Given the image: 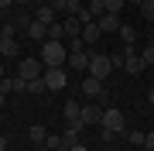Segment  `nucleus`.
<instances>
[{
	"label": "nucleus",
	"instance_id": "obj_6",
	"mask_svg": "<svg viewBox=\"0 0 154 151\" xmlns=\"http://www.w3.org/2000/svg\"><path fill=\"white\" fill-rule=\"evenodd\" d=\"M82 96H89V100H96V96H99V103H106L103 79H96V76H86V79H82Z\"/></svg>",
	"mask_w": 154,
	"mask_h": 151
},
{
	"label": "nucleus",
	"instance_id": "obj_41",
	"mask_svg": "<svg viewBox=\"0 0 154 151\" xmlns=\"http://www.w3.org/2000/svg\"><path fill=\"white\" fill-rule=\"evenodd\" d=\"M34 4H48V0H34Z\"/></svg>",
	"mask_w": 154,
	"mask_h": 151
},
{
	"label": "nucleus",
	"instance_id": "obj_36",
	"mask_svg": "<svg viewBox=\"0 0 154 151\" xmlns=\"http://www.w3.org/2000/svg\"><path fill=\"white\" fill-rule=\"evenodd\" d=\"M72 151H86V144H72Z\"/></svg>",
	"mask_w": 154,
	"mask_h": 151
},
{
	"label": "nucleus",
	"instance_id": "obj_35",
	"mask_svg": "<svg viewBox=\"0 0 154 151\" xmlns=\"http://www.w3.org/2000/svg\"><path fill=\"white\" fill-rule=\"evenodd\" d=\"M0 151H7V137L4 134H0Z\"/></svg>",
	"mask_w": 154,
	"mask_h": 151
},
{
	"label": "nucleus",
	"instance_id": "obj_28",
	"mask_svg": "<svg viewBox=\"0 0 154 151\" xmlns=\"http://www.w3.org/2000/svg\"><path fill=\"white\" fill-rule=\"evenodd\" d=\"M140 58H144V65H154V41L147 48H140Z\"/></svg>",
	"mask_w": 154,
	"mask_h": 151
},
{
	"label": "nucleus",
	"instance_id": "obj_3",
	"mask_svg": "<svg viewBox=\"0 0 154 151\" xmlns=\"http://www.w3.org/2000/svg\"><path fill=\"white\" fill-rule=\"evenodd\" d=\"M110 72H113V62H110V55H106V52H93V55H89V76L106 79Z\"/></svg>",
	"mask_w": 154,
	"mask_h": 151
},
{
	"label": "nucleus",
	"instance_id": "obj_11",
	"mask_svg": "<svg viewBox=\"0 0 154 151\" xmlns=\"http://www.w3.org/2000/svg\"><path fill=\"white\" fill-rule=\"evenodd\" d=\"M69 65L75 72H89V52H69Z\"/></svg>",
	"mask_w": 154,
	"mask_h": 151
},
{
	"label": "nucleus",
	"instance_id": "obj_30",
	"mask_svg": "<svg viewBox=\"0 0 154 151\" xmlns=\"http://www.w3.org/2000/svg\"><path fill=\"white\" fill-rule=\"evenodd\" d=\"M110 62H113V69H120L127 58H123V52H113V55H110Z\"/></svg>",
	"mask_w": 154,
	"mask_h": 151
},
{
	"label": "nucleus",
	"instance_id": "obj_34",
	"mask_svg": "<svg viewBox=\"0 0 154 151\" xmlns=\"http://www.w3.org/2000/svg\"><path fill=\"white\" fill-rule=\"evenodd\" d=\"M4 106H7V93H0V110H4Z\"/></svg>",
	"mask_w": 154,
	"mask_h": 151
},
{
	"label": "nucleus",
	"instance_id": "obj_10",
	"mask_svg": "<svg viewBox=\"0 0 154 151\" xmlns=\"http://www.w3.org/2000/svg\"><path fill=\"white\" fill-rule=\"evenodd\" d=\"M99 38H103V31H99V24H96V21H89V24H82V41H86V48H93V45H99Z\"/></svg>",
	"mask_w": 154,
	"mask_h": 151
},
{
	"label": "nucleus",
	"instance_id": "obj_39",
	"mask_svg": "<svg viewBox=\"0 0 154 151\" xmlns=\"http://www.w3.org/2000/svg\"><path fill=\"white\" fill-rule=\"evenodd\" d=\"M127 4H137V7H140V4H144V0H127Z\"/></svg>",
	"mask_w": 154,
	"mask_h": 151
},
{
	"label": "nucleus",
	"instance_id": "obj_14",
	"mask_svg": "<svg viewBox=\"0 0 154 151\" xmlns=\"http://www.w3.org/2000/svg\"><path fill=\"white\" fill-rule=\"evenodd\" d=\"M55 11H51L48 4H38V11H34V21H45V24H55Z\"/></svg>",
	"mask_w": 154,
	"mask_h": 151
},
{
	"label": "nucleus",
	"instance_id": "obj_8",
	"mask_svg": "<svg viewBox=\"0 0 154 151\" xmlns=\"http://www.w3.org/2000/svg\"><path fill=\"white\" fill-rule=\"evenodd\" d=\"M0 93H28V79H21V76H4V79H0Z\"/></svg>",
	"mask_w": 154,
	"mask_h": 151
},
{
	"label": "nucleus",
	"instance_id": "obj_24",
	"mask_svg": "<svg viewBox=\"0 0 154 151\" xmlns=\"http://www.w3.org/2000/svg\"><path fill=\"white\" fill-rule=\"evenodd\" d=\"M89 14H93V17H103L106 14V0H93V4H89Z\"/></svg>",
	"mask_w": 154,
	"mask_h": 151
},
{
	"label": "nucleus",
	"instance_id": "obj_26",
	"mask_svg": "<svg viewBox=\"0 0 154 151\" xmlns=\"http://www.w3.org/2000/svg\"><path fill=\"white\" fill-rule=\"evenodd\" d=\"M48 7L55 14H69V0H48Z\"/></svg>",
	"mask_w": 154,
	"mask_h": 151
},
{
	"label": "nucleus",
	"instance_id": "obj_25",
	"mask_svg": "<svg viewBox=\"0 0 154 151\" xmlns=\"http://www.w3.org/2000/svg\"><path fill=\"white\" fill-rule=\"evenodd\" d=\"M45 90H48V86H45V76H41V79H31V83H28V93H34V96L45 93Z\"/></svg>",
	"mask_w": 154,
	"mask_h": 151
},
{
	"label": "nucleus",
	"instance_id": "obj_12",
	"mask_svg": "<svg viewBox=\"0 0 154 151\" xmlns=\"http://www.w3.org/2000/svg\"><path fill=\"white\" fill-rule=\"evenodd\" d=\"M28 38H34V41H48V24H45V21H31V24H28Z\"/></svg>",
	"mask_w": 154,
	"mask_h": 151
},
{
	"label": "nucleus",
	"instance_id": "obj_5",
	"mask_svg": "<svg viewBox=\"0 0 154 151\" xmlns=\"http://www.w3.org/2000/svg\"><path fill=\"white\" fill-rule=\"evenodd\" d=\"M65 83H69V72H65V65L45 69V86H48V90H65Z\"/></svg>",
	"mask_w": 154,
	"mask_h": 151
},
{
	"label": "nucleus",
	"instance_id": "obj_13",
	"mask_svg": "<svg viewBox=\"0 0 154 151\" xmlns=\"http://www.w3.org/2000/svg\"><path fill=\"white\" fill-rule=\"evenodd\" d=\"M62 28H65V38H82V21L79 17H65Z\"/></svg>",
	"mask_w": 154,
	"mask_h": 151
},
{
	"label": "nucleus",
	"instance_id": "obj_29",
	"mask_svg": "<svg viewBox=\"0 0 154 151\" xmlns=\"http://www.w3.org/2000/svg\"><path fill=\"white\" fill-rule=\"evenodd\" d=\"M127 0H106V14H120Z\"/></svg>",
	"mask_w": 154,
	"mask_h": 151
},
{
	"label": "nucleus",
	"instance_id": "obj_18",
	"mask_svg": "<svg viewBox=\"0 0 154 151\" xmlns=\"http://www.w3.org/2000/svg\"><path fill=\"white\" fill-rule=\"evenodd\" d=\"M28 137L34 141V144H45V141H48V131H45L41 124H34V127H28Z\"/></svg>",
	"mask_w": 154,
	"mask_h": 151
},
{
	"label": "nucleus",
	"instance_id": "obj_23",
	"mask_svg": "<svg viewBox=\"0 0 154 151\" xmlns=\"http://www.w3.org/2000/svg\"><path fill=\"white\" fill-rule=\"evenodd\" d=\"M144 137L147 134H140V131H127V141H130L134 148H144Z\"/></svg>",
	"mask_w": 154,
	"mask_h": 151
},
{
	"label": "nucleus",
	"instance_id": "obj_37",
	"mask_svg": "<svg viewBox=\"0 0 154 151\" xmlns=\"http://www.w3.org/2000/svg\"><path fill=\"white\" fill-rule=\"evenodd\" d=\"M147 100H151V103H154V86H151V93H147Z\"/></svg>",
	"mask_w": 154,
	"mask_h": 151
},
{
	"label": "nucleus",
	"instance_id": "obj_4",
	"mask_svg": "<svg viewBox=\"0 0 154 151\" xmlns=\"http://www.w3.org/2000/svg\"><path fill=\"white\" fill-rule=\"evenodd\" d=\"M17 76L28 79V83H31V79H41V76H45L41 58H21V62H17Z\"/></svg>",
	"mask_w": 154,
	"mask_h": 151
},
{
	"label": "nucleus",
	"instance_id": "obj_42",
	"mask_svg": "<svg viewBox=\"0 0 154 151\" xmlns=\"http://www.w3.org/2000/svg\"><path fill=\"white\" fill-rule=\"evenodd\" d=\"M140 151H147V148H140Z\"/></svg>",
	"mask_w": 154,
	"mask_h": 151
},
{
	"label": "nucleus",
	"instance_id": "obj_16",
	"mask_svg": "<svg viewBox=\"0 0 154 151\" xmlns=\"http://www.w3.org/2000/svg\"><path fill=\"white\" fill-rule=\"evenodd\" d=\"M116 34L123 38V45H134V41H137V28H134V24H120Z\"/></svg>",
	"mask_w": 154,
	"mask_h": 151
},
{
	"label": "nucleus",
	"instance_id": "obj_15",
	"mask_svg": "<svg viewBox=\"0 0 154 151\" xmlns=\"http://www.w3.org/2000/svg\"><path fill=\"white\" fill-rule=\"evenodd\" d=\"M123 69H127V72H130V76H137V72H144V69H147V65H144V58H140V55H130V58L123 62Z\"/></svg>",
	"mask_w": 154,
	"mask_h": 151
},
{
	"label": "nucleus",
	"instance_id": "obj_2",
	"mask_svg": "<svg viewBox=\"0 0 154 151\" xmlns=\"http://www.w3.org/2000/svg\"><path fill=\"white\" fill-rule=\"evenodd\" d=\"M69 62V48L62 45V41H45V48H41V65L45 69H55V65H65Z\"/></svg>",
	"mask_w": 154,
	"mask_h": 151
},
{
	"label": "nucleus",
	"instance_id": "obj_1",
	"mask_svg": "<svg viewBox=\"0 0 154 151\" xmlns=\"http://www.w3.org/2000/svg\"><path fill=\"white\" fill-rule=\"evenodd\" d=\"M127 120H123V110H116V106H106L103 110V120H99V134L103 141H113L116 134H123Z\"/></svg>",
	"mask_w": 154,
	"mask_h": 151
},
{
	"label": "nucleus",
	"instance_id": "obj_22",
	"mask_svg": "<svg viewBox=\"0 0 154 151\" xmlns=\"http://www.w3.org/2000/svg\"><path fill=\"white\" fill-rule=\"evenodd\" d=\"M140 17L154 24V0H144V4H140Z\"/></svg>",
	"mask_w": 154,
	"mask_h": 151
},
{
	"label": "nucleus",
	"instance_id": "obj_20",
	"mask_svg": "<svg viewBox=\"0 0 154 151\" xmlns=\"http://www.w3.org/2000/svg\"><path fill=\"white\" fill-rule=\"evenodd\" d=\"M4 55H7V58L17 55V41H14V38H4V41H0V58H4Z\"/></svg>",
	"mask_w": 154,
	"mask_h": 151
},
{
	"label": "nucleus",
	"instance_id": "obj_7",
	"mask_svg": "<svg viewBox=\"0 0 154 151\" xmlns=\"http://www.w3.org/2000/svg\"><path fill=\"white\" fill-rule=\"evenodd\" d=\"M103 110H106V106H99V103H82V113H79V120H82L86 127H89V124H96V127H99V120H103Z\"/></svg>",
	"mask_w": 154,
	"mask_h": 151
},
{
	"label": "nucleus",
	"instance_id": "obj_33",
	"mask_svg": "<svg viewBox=\"0 0 154 151\" xmlns=\"http://www.w3.org/2000/svg\"><path fill=\"white\" fill-rule=\"evenodd\" d=\"M14 4H17V11H24V7L31 4V0H14Z\"/></svg>",
	"mask_w": 154,
	"mask_h": 151
},
{
	"label": "nucleus",
	"instance_id": "obj_31",
	"mask_svg": "<svg viewBox=\"0 0 154 151\" xmlns=\"http://www.w3.org/2000/svg\"><path fill=\"white\" fill-rule=\"evenodd\" d=\"M144 148H147V151H154V131H147V137H144Z\"/></svg>",
	"mask_w": 154,
	"mask_h": 151
},
{
	"label": "nucleus",
	"instance_id": "obj_32",
	"mask_svg": "<svg viewBox=\"0 0 154 151\" xmlns=\"http://www.w3.org/2000/svg\"><path fill=\"white\" fill-rule=\"evenodd\" d=\"M14 7V0H0V11H11Z\"/></svg>",
	"mask_w": 154,
	"mask_h": 151
},
{
	"label": "nucleus",
	"instance_id": "obj_19",
	"mask_svg": "<svg viewBox=\"0 0 154 151\" xmlns=\"http://www.w3.org/2000/svg\"><path fill=\"white\" fill-rule=\"evenodd\" d=\"M31 21H34V14H28V11H17V17H14L11 24H14V28H24V31H28V24H31Z\"/></svg>",
	"mask_w": 154,
	"mask_h": 151
},
{
	"label": "nucleus",
	"instance_id": "obj_38",
	"mask_svg": "<svg viewBox=\"0 0 154 151\" xmlns=\"http://www.w3.org/2000/svg\"><path fill=\"white\" fill-rule=\"evenodd\" d=\"M4 76H7V72H4V62H0V79H4Z\"/></svg>",
	"mask_w": 154,
	"mask_h": 151
},
{
	"label": "nucleus",
	"instance_id": "obj_9",
	"mask_svg": "<svg viewBox=\"0 0 154 151\" xmlns=\"http://www.w3.org/2000/svg\"><path fill=\"white\" fill-rule=\"evenodd\" d=\"M96 24H99V31H103V34H116V31H120V14H103V17H96Z\"/></svg>",
	"mask_w": 154,
	"mask_h": 151
},
{
	"label": "nucleus",
	"instance_id": "obj_17",
	"mask_svg": "<svg viewBox=\"0 0 154 151\" xmlns=\"http://www.w3.org/2000/svg\"><path fill=\"white\" fill-rule=\"evenodd\" d=\"M62 113H65V120H79V113H82V103H75V100H69L65 106H62Z\"/></svg>",
	"mask_w": 154,
	"mask_h": 151
},
{
	"label": "nucleus",
	"instance_id": "obj_27",
	"mask_svg": "<svg viewBox=\"0 0 154 151\" xmlns=\"http://www.w3.org/2000/svg\"><path fill=\"white\" fill-rule=\"evenodd\" d=\"M65 48H69V52H89L82 38H69V45H65Z\"/></svg>",
	"mask_w": 154,
	"mask_h": 151
},
{
	"label": "nucleus",
	"instance_id": "obj_21",
	"mask_svg": "<svg viewBox=\"0 0 154 151\" xmlns=\"http://www.w3.org/2000/svg\"><path fill=\"white\" fill-rule=\"evenodd\" d=\"M48 38H51V41H62V38H65V28H62V21L48 24Z\"/></svg>",
	"mask_w": 154,
	"mask_h": 151
},
{
	"label": "nucleus",
	"instance_id": "obj_40",
	"mask_svg": "<svg viewBox=\"0 0 154 151\" xmlns=\"http://www.w3.org/2000/svg\"><path fill=\"white\" fill-rule=\"evenodd\" d=\"M151 41H154V24H151Z\"/></svg>",
	"mask_w": 154,
	"mask_h": 151
}]
</instances>
